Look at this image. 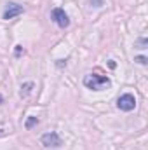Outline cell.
Instances as JSON below:
<instances>
[{
  "label": "cell",
  "mask_w": 148,
  "mask_h": 150,
  "mask_svg": "<svg viewBox=\"0 0 148 150\" xmlns=\"http://www.w3.org/2000/svg\"><path fill=\"white\" fill-rule=\"evenodd\" d=\"M84 86L92 89V91H103V89L110 87L111 82L108 77H103V75H98V74H89L84 77Z\"/></svg>",
  "instance_id": "6da1fadb"
},
{
  "label": "cell",
  "mask_w": 148,
  "mask_h": 150,
  "mask_svg": "<svg viewBox=\"0 0 148 150\" xmlns=\"http://www.w3.org/2000/svg\"><path fill=\"white\" fill-rule=\"evenodd\" d=\"M117 107H118V110H122V112H131V110L136 108V98H134L132 94L125 93V94H122V96L117 100Z\"/></svg>",
  "instance_id": "7a4b0ae2"
},
{
  "label": "cell",
  "mask_w": 148,
  "mask_h": 150,
  "mask_svg": "<svg viewBox=\"0 0 148 150\" xmlns=\"http://www.w3.org/2000/svg\"><path fill=\"white\" fill-rule=\"evenodd\" d=\"M23 12H25L23 5H19V4H16V2H9V4L5 5V11H4L2 18H4L5 21H9V19H12V18L19 16V14H23Z\"/></svg>",
  "instance_id": "3957f363"
},
{
  "label": "cell",
  "mask_w": 148,
  "mask_h": 150,
  "mask_svg": "<svg viewBox=\"0 0 148 150\" xmlns=\"http://www.w3.org/2000/svg\"><path fill=\"white\" fill-rule=\"evenodd\" d=\"M52 19H54V23L59 26V28H68L70 26V18H68V14L63 11V9H59V7H56V9H52Z\"/></svg>",
  "instance_id": "277c9868"
},
{
  "label": "cell",
  "mask_w": 148,
  "mask_h": 150,
  "mask_svg": "<svg viewBox=\"0 0 148 150\" xmlns=\"http://www.w3.org/2000/svg\"><path fill=\"white\" fill-rule=\"evenodd\" d=\"M40 142H42L44 147H59V145H61V138H59V134L54 133V131L45 133V134L40 138Z\"/></svg>",
  "instance_id": "5b68a950"
},
{
  "label": "cell",
  "mask_w": 148,
  "mask_h": 150,
  "mask_svg": "<svg viewBox=\"0 0 148 150\" xmlns=\"http://www.w3.org/2000/svg\"><path fill=\"white\" fill-rule=\"evenodd\" d=\"M32 87H33V82H26V84H23L21 86V98H26L30 93H32Z\"/></svg>",
  "instance_id": "8992f818"
},
{
  "label": "cell",
  "mask_w": 148,
  "mask_h": 150,
  "mask_svg": "<svg viewBox=\"0 0 148 150\" xmlns=\"http://www.w3.org/2000/svg\"><path fill=\"white\" fill-rule=\"evenodd\" d=\"M37 124H38V117H33V115H32V117H28V119H26L25 127H26V129H32V127H35Z\"/></svg>",
  "instance_id": "52a82bcc"
},
{
  "label": "cell",
  "mask_w": 148,
  "mask_h": 150,
  "mask_svg": "<svg viewBox=\"0 0 148 150\" xmlns=\"http://www.w3.org/2000/svg\"><path fill=\"white\" fill-rule=\"evenodd\" d=\"M147 45H148L147 38H138V40H136V47H138V49H147Z\"/></svg>",
  "instance_id": "ba28073f"
},
{
  "label": "cell",
  "mask_w": 148,
  "mask_h": 150,
  "mask_svg": "<svg viewBox=\"0 0 148 150\" xmlns=\"http://www.w3.org/2000/svg\"><path fill=\"white\" fill-rule=\"evenodd\" d=\"M134 61H138L140 65H147V63H148V59L145 58V56H136V58H134Z\"/></svg>",
  "instance_id": "9c48e42d"
},
{
  "label": "cell",
  "mask_w": 148,
  "mask_h": 150,
  "mask_svg": "<svg viewBox=\"0 0 148 150\" xmlns=\"http://www.w3.org/2000/svg\"><path fill=\"white\" fill-rule=\"evenodd\" d=\"M89 4L94 5V7H101L103 5V0H89Z\"/></svg>",
  "instance_id": "30bf717a"
},
{
  "label": "cell",
  "mask_w": 148,
  "mask_h": 150,
  "mask_svg": "<svg viewBox=\"0 0 148 150\" xmlns=\"http://www.w3.org/2000/svg\"><path fill=\"white\" fill-rule=\"evenodd\" d=\"M21 54V45H16V56H19Z\"/></svg>",
  "instance_id": "8fae6325"
}]
</instances>
